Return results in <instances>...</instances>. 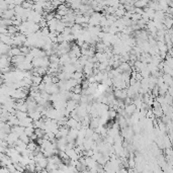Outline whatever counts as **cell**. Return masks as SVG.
<instances>
[{
	"mask_svg": "<svg viewBox=\"0 0 173 173\" xmlns=\"http://www.w3.org/2000/svg\"><path fill=\"white\" fill-rule=\"evenodd\" d=\"M30 1H31V2H33V3H36V2H37V1H39V0H30Z\"/></svg>",
	"mask_w": 173,
	"mask_h": 173,
	"instance_id": "4",
	"label": "cell"
},
{
	"mask_svg": "<svg viewBox=\"0 0 173 173\" xmlns=\"http://www.w3.org/2000/svg\"><path fill=\"white\" fill-rule=\"evenodd\" d=\"M33 5H34V3L31 1H30V0H24V1L21 3V6L24 7V9H31V8H33Z\"/></svg>",
	"mask_w": 173,
	"mask_h": 173,
	"instance_id": "1",
	"label": "cell"
},
{
	"mask_svg": "<svg viewBox=\"0 0 173 173\" xmlns=\"http://www.w3.org/2000/svg\"><path fill=\"white\" fill-rule=\"evenodd\" d=\"M66 1H67V0H59V2H60V3H65Z\"/></svg>",
	"mask_w": 173,
	"mask_h": 173,
	"instance_id": "3",
	"label": "cell"
},
{
	"mask_svg": "<svg viewBox=\"0 0 173 173\" xmlns=\"http://www.w3.org/2000/svg\"><path fill=\"white\" fill-rule=\"evenodd\" d=\"M134 12H136V13H139V14H142L144 13V9L143 8H140V7H135L134 8Z\"/></svg>",
	"mask_w": 173,
	"mask_h": 173,
	"instance_id": "2",
	"label": "cell"
}]
</instances>
